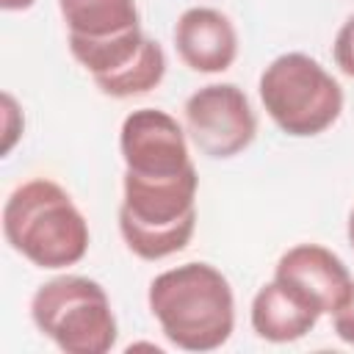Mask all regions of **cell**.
<instances>
[{"label":"cell","instance_id":"16","mask_svg":"<svg viewBox=\"0 0 354 354\" xmlns=\"http://www.w3.org/2000/svg\"><path fill=\"white\" fill-rule=\"evenodd\" d=\"M346 232H348V243H351V249H354V207H351V213H348V227H346Z\"/></svg>","mask_w":354,"mask_h":354},{"label":"cell","instance_id":"15","mask_svg":"<svg viewBox=\"0 0 354 354\" xmlns=\"http://www.w3.org/2000/svg\"><path fill=\"white\" fill-rule=\"evenodd\" d=\"M36 0H0V6L6 8V11H25V8H30Z\"/></svg>","mask_w":354,"mask_h":354},{"label":"cell","instance_id":"9","mask_svg":"<svg viewBox=\"0 0 354 354\" xmlns=\"http://www.w3.org/2000/svg\"><path fill=\"white\" fill-rule=\"evenodd\" d=\"M274 277L299 293H304L321 313H335L348 290H351V274L346 263L321 243H299L290 246L274 268Z\"/></svg>","mask_w":354,"mask_h":354},{"label":"cell","instance_id":"2","mask_svg":"<svg viewBox=\"0 0 354 354\" xmlns=\"http://www.w3.org/2000/svg\"><path fill=\"white\" fill-rule=\"evenodd\" d=\"M3 235L36 268H66L86 257L91 232L72 196L47 177L11 191L3 205Z\"/></svg>","mask_w":354,"mask_h":354},{"label":"cell","instance_id":"8","mask_svg":"<svg viewBox=\"0 0 354 354\" xmlns=\"http://www.w3.org/2000/svg\"><path fill=\"white\" fill-rule=\"evenodd\" d=\"M124 171L141 177H169L191 169L185 130L177 119L158 108H138L124 116L119 130Z\"/></svg>","mask_w":354,"mask_h":354},{"label":"cell","instance_id":"10","mask_svg":"<svg viewBox=\"0 0 354 354\" xmlns=\"http://www.w3.org/2000/svg\"><path fill=\"white\" fill-rule=\"evenodd\" d=\"M174 47L188 69L216 75L232 66L238 55V33L227 14L196 6L180 14L174 25Z\"/></svg>","mask_w":354,"mask_h":354},{"label":"cell","instance_id":"12","mask_svg":"<svg viewBox=\"0 0 354 354\" xmlns=\"http://www.w3.org/2000/svg\"><path fill=\"white\" fill-rule=\"evenodd\" d=\"M332 55H335V64L340 66V72L354 77V14L340 25L335 44H332Z\"/></svg>","mask_w":354,"mask_h":354},{"label":"cell","instance_id":"1","mask_svg":"<svg viewBox=\"0 0 354 354\" xmlns=\"http://www.w3.org/2000/svg\"><path fill=\"white\" fill-rule=\"evenodd\" d=\"M149 313L166 340L183 351L221 348L235 329V296L210 263H183L149 282Z\"/></svg>","mask_w":354,"mask_h":354},{"label":"cell","instance_id":"7","mask_svg":"<svg viewBox=\"0 0 354 354\" xmlns=\"http://www.w3.org/2000/svg\"><path fill=\"white\" fill-rule=\"evenodd\" d=\"M183 116L194 147L213 160L241 155L257 136V113L235 83H210L196 88L185 100Z\"/></svg>","mask_w":354,"mask_h":354},{"label":"cell","instance_id":"4","mask_svg":"<svg viewBox=\"0 0 354 354\" xmlns=\"http://www.w3.org/2000/svg\"><path fill=\"white\" fill-rule=\"evenodd\" d=\"M72 58L102 91L144 50L136 0H58Z\"/></svg>","mask_w":354,"mask_h":354},{"label":"cell","instance_id":"5","mask_svg":"<svg viewBox=\"0 0 354 354\" xmlns=\"http://www.w3.org/2000/svg\"><path fill=\"white\" fill-rule=\"evenodd\" d=\"M30 318L66 354H105L119 335L105 288L77 274L39 285L30 299Z\"/></svg>","mask_w":354,"mask_h":354},{"label":"cell","instance_id":"6","mask_svg":"<svg viewBox=\"0 0 354 354\" xmlns=\"http://www.w3.org/2000/svg\"><path fill=\"white\" fill-rule=\"evenodd\" d=\"M257 91L271 122L296 138L329 130L343 111L340 83L304 53L274 58L263 69Z\"/></svg>","mask_w":354,"mask_h":354},{"label":"cell","instance_id":"14","mask_svg":"<svg viewBox=\"0 0 354 354\" xmlns=\"http://www.w3.org/2000/svg\"><path fill=\"white\" fill-rule=\"evenodd\" d=\"M22 113H19V108H17V102H14V97L11 94H3V155H8L11 152V147H14V141L19 138V133H22V122L17 124L14 119H19Z\"/></svg>","mask_w":354,"mask_h":354},{"label":"cell","instance_id":"13","mask_svg":"<svg viewBox=\"0 0 354 354\" xmlns=\"http://www.w3.org/2000/svg\"><path fill=\"white\" fill-rule=\"evenodd\" d=\"M332 326H335V335L343 343L354 346V282H351V290H348L346 301L332 313Z\"/></svg>","mask_w":354,"mask_h":354},{"label":"cell","instance_id":"3","mask_svg":"<svg viewBox=\"0 0 354 354\" xmlns=\"http://www.w3.org/2000/svg\"><path fill=\"white\" fill-rule=\"evenodd\" d=\"M122 185L119 232L127 249L141 260H163L183 252L196 230V169L169 177L124 171Z\"/></svg>","mask_w":354,"mask_h":354},{"label":"cell","instance_id":"11","mask_svg":"<svg viewBox=\"0 0 354 354\" xmlns=\"http://www.w3.org/2000/svg\"><path fill=\"white\" fill-rule=\"evenodd\" d=\"M324 313L296 288L277 277L266 282L252 299V329L268 343H293L315 329Z\"/></svg>","mask_w":354,"mask_h":354}]
</instances>
